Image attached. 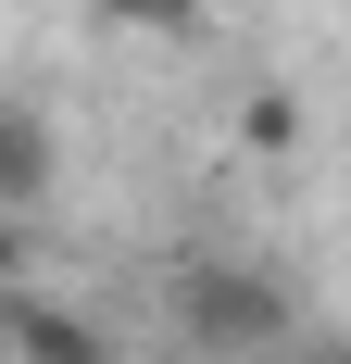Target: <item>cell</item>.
I'll use <instances>...</instances> for the list:
<instances>
[{
    "instance_id": "obj_2",
    "label": "cell",
    "mask_w": 351,
    "mask_h": 364,
    "mask_svg": "<svg viewBox=\"0 0 351 364\" xmlns=\"http://www.w3.org/2000/svg\"><path fill=\"white\" fill-rule=\"evenodd\" d=\"M0 352L13 364H126V339H113V314H88V301L0 289Z\"/></svg>"
},
{
    "instance_id": "obj_6",
    "label": "cell",
    "mask_w": 351,
    "mask_h": 364,
    "mask_svg": "<svg viewBox=\"0 0 351 364\" xmlns=\"http://www.w3.org/2000/svg\"><path fill=\"white\" fill-rule=\"evenodd\" d=\"M26 264H38V214H0V289H26Z\"/></svg>"
},
{
    "instance_id": "obj_1",
    "label": "cell",
    "mask_w": 351,
    "mask_h": 364,
    "mask_svg": "<svg viewBox=\"0 0 351 364\" xmlns=\"http://www.w3.org/2000/svg\"><path fill=\"white\" fill-rule=\"evenodd\" d=\"M163 314H176V352H201V364L301 352V289H288L276 264H251V252H188L163 277Z\"/></svg>"
},
{
    "instance_id": "obj_8",
    "label": "cell",
    "mask_w": 351,
    "mask_h": 364,
    "mask_svg": "<svg viewBox=\"0 0 351 364\" xmlns=\"http://www.w3.org/2000/svg\"><path fill=\"white\" fill-rule=\"evenodd\" d=\"M163 364H201V352H163Z\"/></svg>"
},
{
    "instance_id": "obj_7",
    "label": "cell",
    "mask_w": 351,
    "mask_h": 364,
    "mask_svg": "<svg viewBox=\"0 0 351 364\" xmlns=\"http://www.w3.org/2000/svg\"><path fill=\"white\" fill-rule=\"evenodd\" d=\"M301 364H351V352H301Z\"/></svg>"
},
{
    "instance_id": "obj_4",
    "label": "cell",
    "mask_w": 351,
    "mask_h": 364,
    "mask_svg": "<svg viewBox=\"0 0 351 364\" xmlns=\"http://www.w3.org/2000/svg\"><path fill=\"white\" fill-rule=\"evenodd\" d=\"M301 139H314V113H301V88H251V101H239V151H251V164H288Z\"/></svg>"
},
{
    "instance_id": "obj_3",
    "label": "cell",
    "mask_w": 351,
    "mask_h": 364,
    "mask_svg": "<svg viewBox=\"0 0 351 364\" xmlns=\"http://www.w3.org/2000/svg\"><path fill=\"white\" fill-rule=\"evenodd\" d=\"M50 188H63V139H50V113L0 88V214H38Z\"/></svg>"
},
{
    "instance_id": "obj_5",
    "label": "cell",
    "mask_w": 351,
    "mask_h": 364,
    "mask_svg": "<svg viewBox=\"0 0 351 364\" xmlns=\"http://www.w3.org/2000/svg\"><path fill=\"white\" fill-rule=\"evenodd\" d=\"M88 13H101L113 38H163V50H176V38H201V26H213V0H88Z\"/></svg>"
}]
</instances>
